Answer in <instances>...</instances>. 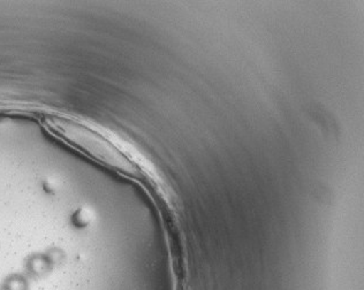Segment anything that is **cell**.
<instances>
[{
    "instance_id": "6da1fadb",
    "label": "cell",
    "mask_w": 364,
    "mask_h": 290,
    "mask_svg": "<svg viewBox=\"0 0 364 290\" xmlns=\"http://www.w3.org/2000/svg\"><path fill=\"white\" fill-rule=\"evenodd\" d=\"M46 124L57 139L91 161L126 178H144L136 151L122 137L72 117H50Z\"/></svg>"
}]
</instances>
